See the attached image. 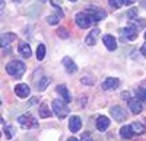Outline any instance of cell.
Returning a JSON list of instances; mask_svg holds the SVG:
<instances>
[{
  "label": "cell",
  "mask_w": 146,
  "mask_h": 141,
  "mask_svg": "<svg viewBox=\"0 0 146 141\" xmlns=\"http://www.w3.org/2000/svg\"><path fill=\"white\" fill-rule=\"evenodd\" d=\"M145 39H146V32H145Z\"/></svg>",
  "instance_id": "74e56055"
},
{
  "label": "cell",
  "mask_w": 146,
  "mask_h": 141,
  "mask_svg": "<svg viewBox=\"0 0 146 141\" xmlns=\"http://www.w3.org/2000/svg\"><path fill=\"white\" fill-rule=\"evenodd\" d=\"M127 18L129 19H133V18H137V9H130L129 12H127Z\"/></svg>",
  "instance_id": "83f0119b"
},
{
  "label": "cell",
  "mask_w": 146,
  "mask_h": 141,
  "mask_svg": "<svg viewBox=\"0 0 146 141\" xmlns=\"http://www.w3.org/2000/svg\"><path fill=\"white\" fill-rule=\"evenodd\" d=\"M45 58V45L44 44H40L38 48H36V60L42 61Z\"/></svg>",
  "instance_id": "603a6c76"
},
{
  "label": "cell",
  "mask_w": 146,
  "mask_h": 141,
  "mask_svg": "<svg viewBox=\"0 0 146 141\" xmlns=\"http://www.w3.org/2000/svg\"><path fill=\"white\" fill-rule=\"evenodd\" d=\"M62 63H63V66H64V70L67 73H75V71H78V66L73 63V60L70 57H64L63 60H62Z\"/></svg>",
  "instance_id": "5bb4252c"
},
{
  "label": "cell",
  "mask_w": 146,
  "mask_h": 141,
  "mask_svg": "<svg viewBox=\"0 0 146 141\" xmlns=\"http://www.w3.org/2000/svg\"><path fill=\"white\" fill-rule=\"evenodd\" d=\"M137 32H139V28L136 26V23H129V25L123 29V37L124 39H129V41H135L137 38Z\"/></svg>",
  "instance_id": "5b68a950"
},
{
  "label": "cell",
  "mask_w": 146,
  "mask_h": 141,
  "mask_svg": "<svg viewBox=\"0 0 146 141\" xmlns=\"http://www.w3.org/2000/svg\"><path fill=\"white\" fill-rule=\"evenodd\" d=\"M120 86V80L117 77H108L105 81H102V89L104 90H114Z\"/></svg>",
  "instance_id": "52a82bcc"
},
{
  "label": "cell",
  "mask_w": 146,
  "mask_h": 141,
  "mask_svg": "<svg viewBox=\"0 0 146 141\" xmlns=\"http://www.w3.org/2000/svg\"><path fill=\"white\" fill-rule=\"evenodd\" d=\"M40 2H47V0H40Z\"/></svg>",
  "instance_id": "8d00e7d4"
},
{
  "label": "cell",
  "mask_w": 146,
  "mask_h": 141,
  "mask_svg": "<svg viewBox=\"0 0 146 141\" xmlns=\"http://www.w3.org/2000/svg\"><path fill=\"white\" fill-rule=\"evenodd\" d=\"M36 102H38V98H32V99L29 100V103H28V105H29V106H31V105H35Z\"/></svg>",
  "instance_id": "836d02e7"
},
{
  "label": "cell",
  "mask_w": 146,
  "mask_h": 141,
  "mask_svg": "<svg viewBox=\"0 0 146 141\" xmlns=\"http://www.w3.org/2000/svg\"><path fill=\"white\" fill-rule=\"evenodd\" d=\"M102 42L107 47L108 51H114L117 48V41H115V38L113 37V35H104V37H102Z\"/></svg>",
  "instance_id": "9c48e42d"
},
{
  "label": "cell",
  "mask_w": 146,
  "mask_h": 141,
  "mask_svg": "<svg viewBox=\"0 0 146 141\" xmlns=\"http://www.w3.org/2000/svg\"><path fill=\"white\" fill-rule=\"evenodd\" d=\"M48 85H50V79H48V77H42L40 80V83L36 85V89H38V90H44Z\"/></svg>",
  "instance_id": "cb8c5ba5"
},
{
  "label": "cell",
  "mask_w": 146,
  "mask_h": 141,
  "mask_svg": "<svg viewBox=\"0 0 146 141\" xmlns=\"http://www.w3.org/2000/svg\"><path fill=\"white\" fill-rule=\"evenodd\" d=\"M5 134H6V138H7V140H10L12 137H13V128H12L10 125L5 127Z\"/></svg>",
  "instance_id": "4316f807"
},
{
  "label": "cell",
  "mask_w": 146,
  "mask_h": 141,
  "mask_svg": "<svg viewBox=\"0 0 146 141\" xmlns=\"http://www.w3.org/2000/svg\"><path fill=\"white\" fill-rule=\"evenodd\" d=\"M136 0H124V5H133Z\"/></svg>",
  "instance_id": "e575fe53"
},
{
  "label": "cell",
  "mask_w": 146,
  "mask_h": 141,
  "mask_svg": "<svg viewBox=\"0 0 146 141\" xmlns=\"http://www.w3.org/2000/svg\"><path fill=\"white\" fill-rule=\"evenodd\" d=\"M70 2H76V0H70Z\"/></svg>",
  "instance_id": "f35d334b"
},
{
  "label": "cell",
  "mask_w": 146,
  "mask_h": 141,
  "mask_svg": "<svg viewBox=\"0 0 146 141\" xmlns=\"http://www.w3.org/2000/svg\"><path fill=\"white\" fill-rule=\"evenodd\" d=\"M80 141H92V135L89 132H83L80 137Z\"/></svg>",
  "instance_id": "4dcf8cb0"
},
{
  "label": "cell",
  "mask_w": 146,
  "mask_h": 141,
  "mask_svg": "<svg viewBox=\"0 0 146 141\" xmlns=\"http://www.w3.org/2000/svg\"><path fill=\"white\" fill-rule=\"evenodd\" d=\"M67 141H80V138H76V137H70Z\"/></svg>",
  "instance_id": "d590c367"
},
{
  "label": "cell",
  "mask_w": 146,
  "mask_h": 141,
  "mask_svg": "<svg viewBox=\"0 0 146 141\" xmlns=\"http://www.w3.org/2000/svg\"><path fill=\"white\" fill-rule=\"evenodd\" d=\"M120 135L123 137V138H126V140L131 138V137H133V130H131V125H123V128L120 130Z\"/></svg>",
  "instance_id": "ffe728a7"
},
{
  "label": "cell",
  "mask_w": 146,
  "mask_h": 141,
  "mask_svg": "<svg viewBox=\"0 0 146 141\" xmlns=\"http://www.w3.org/2000/svg\"><path fill=\"white\" fill-rule=\"evenodd\" d=\"M15 39H16V33L5 32V33H2V37H0V44H2V47H6V45H9L12 41H15Z\"/></svg>",
  "instance_id": "2e32d148"
},
{
  "label": "cell",
  "mask_w": 146,
  "mask_h": 141,
  "mask_svg": "<svg viewBox=\"0 0 146 141\" xmlns=\"http://www.w3.org/2000/svg\"><path fill=\"white\" fill-rule=\"evenodd\" d=\"M108 3H110V6L114 7V9H120L121 6L124 5V0H108Z\"/></svg>",
  "instance_id": "d4e9b609"
},
{
  "label": "cell",
  "mask_w": 146,
  "mask_h": 141,
  "mask_svg": "<svg viewBox=\"0 0 146 141\" xmlns=\"http://www.w3.org/2000/svg\"><path fill=\"white\" fill-rule=\"evenodd\" d=\"M131 130H133V134L135 135H143L146 132V127L140 122H133L131 124Z\"/></svg>",
  "instance_id": "d6986e66"
},
{
  "label": "cell",
  "mask_w": 146,
  "mask_h": 141,
  "mask_svg": "<svg viewBox=\"0 0 146 141\" xmlns=\"http://www.w3.org/2000/svg\"><path fill=\"white\" fill-rule=\"evenodd\" d=\"M137 95H139V98H140L142 100H146V89L140 87V89L137 90Z\"/></svg>",
  "instance_id": "f546056e"
},
{
  "label": "cell",
  "mask_w": 146,
  "mask_h": 141,
  "mask_svg": "<svg viewBox=\"0 0 146 141\" xmlns=\"http://www.w3.org/2000/svg\"><path fill=\"white\" fill-rule=\"evenodd\" d=\"M75 22L78 23V26L82 28V29H86V28L92 26L95 23L91 12H79V13L75 16Z\"/></svg>",
  "instance_id": "7a4b0ae2"
},
{
  "label": "cell",
  "mask_w": 146,
  "mask_h": 141,
  "mask_svg": "<svg viewBox=\"0 0 146 141\" xmlns=\"http://www.w3.org/2000/svg\"><path fill=\"white\" fill-rule=\"evenodd\" d=\"M140 52H142V55L143 57H146V42L142 45V48H140Z\"/></svg>",
  "instance_id": "d6a6232c"
},
{
  "label": "cell",
  "mask_w": 146,
  "mask_h": 141,
  "mask_svg": "<svg viewBox=\"0 0 146 141\" xmlns=\"http://www.w3.org/2000/svg\"><path fill=\"white\" fill-rule=\"evenodd\" d=\"M18 51L21 52V55L23 58H29L32 55V50H31L29 44H27V42H21L19 47H18Z\"/></svg>",
  "instance_id": "e0dca14e"
},
{
  "label": "cell",
  "mask_w": 146,
  "mask_h": 141,
  "mask_svg": "<svg viewBox=\"0 0 146 141\" xmlns=\"http://www.w3.org/2000/svg\"><path fill=\"white\" fill-rule=\"evenodd\" d=\"M91 13H92V18H94L95 23L100 22V20H102V19L107 16V13H105L104 10H95V12H91Z\"/></svg>",
  "instance_id": "7402d4cb"
},
{
  "label": "cell",
  "mask_w": 146,
  "mask_h": 141,
  "mask_svg": "<svg viewBox=\"0 0 146 141\" xmlns=\"http://www.w3.org/2000/svg\"><path fill=\"white\" fill-rule=\"evenodd\" d=\"M82 85H89V86H92L94 85V77H82Z\"/></svg>",
  "instance_id": "f1b7e54d"
},
{
  "label": "cell",
  "mask_w": 146,
  "mask_h": 141,
  "mask_svg": "<svg viewBox=\"0 0 146 141\" xmlns=\"http://www.w3.org/2000/svg\"><path fill=\"white\" fill-rule=\"evenodd\" d=\"M25 70H27L25 64L22 61H18V60H12L10 63L6 64V73L12 77H16V79L22 77L23 73H25Z\"/></svg>",
  "instance_id": "6da1fadb"
},
{
  "label": "cell",
  "mask_w": 146,
  "mask_h": 141,
  "mask_svg": "<svg viewBox=\"0 0 146 141\" xmlns=\"http://www.w3.org/2000/svg\"><path fill=\"white\" fill-rule=\"evenodd\" d=\"M110 113H111V116L117 122H123L127 118L126 111L121 108V106H111V108H110Z\"/></svg>",
  "instance_id": "8992f818"
},
{
  "label": "cell",
  "mask_w": 146,
  "mask_h": 141,
  "mask_svg": "<svg viewBox=\"0 0 146 141\" xmlns=\"http://www.w3.org/2000/svg\"><path fill=\"white\" fill-rule=\"evenodd\" d=\"M80 128H82V119L79 118V116H70V119H69V130L72 132H78Z\"/></svg>",
  "instance_id": "ba28073f"
},
{
  "label": "cell",
  "mask_w": 146,
  "mask_h": 141,
  "mask_svg": "<svg viewBox=\"0 0 146 141\" xmlns=\"http://www.w3.org/2000/svg\"><path fill=\"white\" fill-rule=\"evenodd\" d=\"M54 7H56V10H57V12H56V13H54L53 16H48V18H47V22L50 23V25H57V23L60 22V19H62V18L64 16L63 10L60 9L58 6H54Z\"/></svg>",
  "instance_id": "4fadbf2b"
},
{
  "label": "cell",
  "mask_w": 146,
  "mask_h": 141,
  "mask_svg": "<svg viewBox=\"0 0 146 141\" xmlns=\"http://www.w3.org/2000/svg\"><path fill=\"white\" fill-rule=\"evenodd\" d=\"M51 108H53V112L56 116H58L60 119L66 118L69 115V106H67V102L64 100H60V99H54L53 103H51Z\"/></svg>",
  "instance_id": "3957f363"
},
{
  "label": "cell",
  "mask_w": 146,
  "mask_h": 141,
  "mask_svg": "<svg viewBox=\"0 0 146 141\" xmlns=\"http://www.w3.org/2000/svg\"><path fill=\"white\" fill-rule=\"evenodd\" d=\"M108 127H110V118H107L104 115L98 116V119H96V130L100 132H104V131H107Z\"/></svg>",
  "instance_id": "7c38bea8"
},
{
  "label": "cell",
  "mask_w": 146,
  "mask_h": 141,
  "mask_svg": "<svg viewBox=\"0 0 146 141\" xmlns=\"http://www.w3.org/2000/svg\"><path fill=\"white\" fill-rule=\"evenodd\" d=\"M56 92L60 95V98H62L64 102H70L72 100V96H70V93H69V90H67V87L66 86H63V85H58L57 87H56Z\"/></svg>",
  "instance_id": "9a60e30c"
},
{
  "label": "cell",
  "mask_w": 146,
  "mask_h": 141,
  "mask_svg": "<svg viewBox=\"0 0 146 141\" xmlns=\"http://www.w3.org/2000/svg\"><path fill=\"white\" fill-rule=\"evenodd\" d=\"M18 124L22 128H36V127H38V121H36L31 113L21 115L19 118H18Z\"/></svg>",
  "instance_id": "277c9868"
},
{
  "label": "cell",
  "mask_w": 146,
  "mask_h": 141,
  "mask_svg": "<svg viewBox=\"0 0 146 141\" xmlns=\"http://www.w3.org/2000/svg\"><path fill=\"white\" fill-rule=\"evenodd\" d=\"M57 35L60 38H63V39H67L69 38V31L66 28H58L57 29Z\"/></svg>",
  "instance_id": "484cf974"
},
{
  "label": "cell",
  "mask_w": 146,
  "mask_h": 141,
  "mask_svg": "<svg viewBox=\"0 0 146 141\" xmlns=\"http://www.w3.org/2000/svg\"><path fill=\"white\" fill-rule=\"evenodd\" d=\"M136 26H137L139 29L145 28V26H146V20H145V19H139V20H137V23H136Z\"/></svg>",
  "instance_id": "1f68e13d"
},
{
  "label": "cell",
  "mask_w": 146,
  "mask_h": 141,
  "mask_svg": "<svg viewBox=\"0 0 146 141\" xmlns=\"http://www.w3.org/2000/svg\"><path fill=\"white\" fill-rule=\"evenodd\" d=\"M15 93H16L19 98H27V96H29L31 89H29L28 85L21 83V85H16V86H15Z\"/></svg>",
  "instance_id": "30bf717a"
},
{
  "label": "cell",
  "mask_w": 146,
  "mask_h": 141,
  "mask_svg": "<svg viewBox=\"0 0 146 141\" xmlns=\"http://www.w3.org/2000/svg\"><path fill=\"white\" fill-rule=\"evenodd\" d=\"M98 35H100V29L98 28H95V29H92L89 33H88V37L85 38V42H86L88 45H95L96 44V38H98Z\"/></svg>",
  "instance_id": "ac0fdd59"
},
{
  "label": "cell",
  "mask_w": 146,
  "mask_h": 141,
  "mask_svg": "<svg viewBox=\"0 0 146 141\" xmlns=\"http://www.w3.org/2000/svg\"><path fill=\"white\" fill-rule=\"evenodd\" d=\"M38 113L41 115V118H50V116H51V111L48 109V106H47V105H44V103L40 106Z\"/></svg>",
  "instance_id": "44dd1931"
},
{
  "label": "cell",
  "mask_w": 146,
  "mask_h": 141,
  "mask_svg": "<svg viewBox=\"0 0 146 141\" xmlns=\"http://www.w3.org/2000/svg\"><path fill=\"white\" fill-rule=\"evenodd\" d=\"M129 109H130L131 113L139 115L143 109V105H142V102H139L136 99H129Z\"/></svg>",
  "instance_id": "8fae6325"
}]
</instances>
